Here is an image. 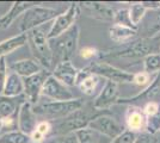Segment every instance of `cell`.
<instances>
[{"label":"cell","instance_id":"cell-1","mask_svg":"<svg viewBox=\"0 0 160 143\" xmlns=\"http://www.w3.org/2000/svg\"><path fill=\"white\" fill-rule=\"evenodd\" d=\"M151 54H160V36L154 38L138 37L118 48L102 50L97 60L104 62H110L112 60H143Z\"/></svg>","mask_w":160,"mask_h":143},{"label":"cell","instance_id":"cell-2","mask_svg":"<svg viewBox=\"0 0 160 143\" xmlns=\"http://www.w3.org/2000/svg\"><path fill=\"white\" fill-rule=\"evenodd\" d=\"M109 113V111L97 110L93 104H84L81 109L74 111L69 116L52 123V134L50 136H63L69 134H75L77 131L88 128L90 123L97 117ZM49 136V137H50Z\"/></svg>","mask_w":160,"mask_h":143},{"label":"cell","instance_id":"cell-3","mask_svg":"<svg viewBox=\"0 0 160 143\" xmlns=\"http://www.w3.org/2000/svg\"><path fill=\"white\" fill-rule=\"evenodd\" d=\"M79 36V25L75 24L59 37L49 40V45L52 50V70L62 62L72 60L78 50Z\"/></svg>","mask_w":160,"mask_h":143},{"label":"cell","instance_id":"cell-4","mask_svg":"<svg viewBox=\"0 0 160 143\" xmlns=\"http://www.w3.org/2000/svg\"><path fill=\"white\" fill-rule=\"evenodd\" d=\"M85 102H86L84 100V98H75L73 100H67V102L48 100L32 105V109L37 118L40 117L43 118V121L55 122L69 116L74 111L81 109Z\"/></svg>","mask_w":160,"mask_h":143},{"label":"cell","instance_id":"cell-5","mask_svg":"<svg viewBox=\"0 0 160 143\" xmlns=\"http://www.w3.org/2000/svg\"><path fill=\"white\" fill-rule=\"evenodd\" d=\"M48 31L49 29H46L43 25L27 32V37L33 60H36L44 69L52 72V50L48 40Z\"/></svg>","mask_w":160,"mask_h":143},{"label":"cell","instance_id":"cell-6","mask_svg":"<svg viewBox=\"0 0 160 143\" xmlns=\"http://www.w3.org/2000/svg\"><path fill=\"white\" fill-rule=\"evenodd\" d=\"M61 14L60 11L52 7L33 5L27 10L22 16V21L19 24L20 34H27L33 29L46 25L47 23H53V21Z\"/></svg>","mask_w":160,"mask_h":143},{"label":"cell","instance_id":"cell-7","mask_svg":"<svg viewBox=\"0 0 160 143\" xmlns=\"http://www.w3.org/2000/svg\"><path fill=\"white\" fill-rule=\"evenodd\" d=\"M85 68L87 70H90L91 73L100 76L103 80L112 81L117 85H120V83H133L134 73L118 68V67L113 66L112 63H109V62L94 60V61L90 62V64L86 66Z\"/></svg>","mask_w":160,"mask_h":143},{"label":"cell","instance_id":"cell-8","mask_svg":"<svg viewBox=\"0 0 160 143\" xmlns=\"http://www.w3.org/2000/svg\"><path fill=\"white\" fill-rule=\"evenodd\" d=\"M148 102H159L160 104V72L155 74L151 83L140 93L128 97V98H120L117 104L118 105H129V106H143Z\"/></svg>","mask_w":160,"mask_h":143},{"label":"cell","instance_id":"cell-9","mask_svg":"<svg viewBox=\"0 0 160 143\" xmlns=\"http://www.w3.org/2000/svg\"><path fill=\"white\" fill-rule=\"evenodd\" d=\"M80 16V6L79 2H72L69 7L65 12L56 17L50 24L49 31H48V40H52L55 37H59L60 35L66 32L71 27L77 24V19Z\"/></svg>","mask_w":160,"mask_h":143},{"label":"cell","instance_id":"cell-10","mask_svg":"<svg viewBox=\"0 0 160 143\" xmlns=\"http://www.w3.org/2000/svg\"><path fill=\"white\" fill-rule=\"evenodd\" d=\"M90 129L97 131L98 134L108 137L109 140H113L117 136H120L122 132H124L127 128L121 124L116 118L109 116V113L102 115L93 119L88 125Z\"/></svg>","mask_w":160,"mask_h":143},{"label":"cell","instance_id":"cell-11","mask_svg":"<svg viewBox=\"0 0 160 143\" xmlns=\"http://www.w3.org/2000/svg\"><path fill=\"white\" fill-rule=\"evenodd\" d=\"M50 75H52V72H49L47 69H43L37 74L31 75L29 78H23L24 97H25L27 102H29L32 105H36L40 102L43 86Z\"/></svg>","mask_w":160,"mask_h":143},{"label":"cell","instance_id":"cell-12","mask_svg":"<svg viewBox=\"0 0 160 143\" xmlns=\"http://www.w3.org/2000/svg\"><path fill=\"white\" fill-rule=\"evenodd\" d=\"M41 97L49 99L52 102H67L75 99L71 88L63 85L58 79H55L53 75H50L43 86Z\"/></svg>","mask_w":160,"mask_h":143},{"label":"cell","instance_id":"cell-13","mask_svg":"<svg viewBox=\"0 0 160 143\" xmlns=\"http://www.w3.org/2000/svg\"><path fill=\"white\" fill-rule=\"evenodd\" d=\"M138 37L154 38L160 34V7L157 10L147 11L140 24L138 25Z\"/></svg>","mask_w":160,"mask_h":143},{"label":"cell","instance_id":"cell-14","mask_svg":"<svg viewBox=\"0 0 160 143\" xmlns=\"http://www.w3.org/2000/svg\"><path fill=\"white\" fill-rule=\"evenodd\" d=\"M118 99H120L118 85L112 81H105L104 86L100 88L99 93L94 98L92 104L97 110L109 111L112 105L117 104Z\"/></svg>","mask_w":160,"mask_h":143},{"label":"cell","instance_id":"cell-15","mask_svg":"<svg viewBox=\"0 0 160 143\" xmlns=\"http://www.w3.org/2000/svg\"><path fill=\"white\" fill-rule=\"evenodd\" d=\"M80 8H84L86 13L97 21H112L115 17L116 10L113 7L109 6L104 2H92V1H86V2H79Z\"/></svg>","mask_w":160,"mask_h":143},{"label":"cell","instance_id":"cell-16","mask_svg":"<svg viewBox=\"0 0 160 143\" xmlns=\"http://www.w3.org/2000/svg\"><path fill=\"white\" fill-rule=\"evenodd\" d=\"M37 117L35 115L32 109V104L25 102L19 109L18 112V130L30 136L37 126Z\"/></svg>","mask_w":160,"mask_h":143},{"label":"cell","instance_id":"cell-17","mask_svg":"<svg viewBox=\"0 0 160 143\" xmlns=\"http://www.w3.org/2000/svg\"><path fill=\"white\" fill-rule=\"evenodd\" d=\"M100 81H102L100 76L91 73L86 68H82L79 70L75 87H78L85 95H93L99 87Z\"/></svg>","mask_w":160,"mask_h":143},{"label":"cell","instance_id":"cell-18","mask_svg":"<svg viewBox=\"0 0 160 143\" xmlns=\"http://www.w3.org/2000/svg\"><path fill=\"white\" fill-rule=\"evenodd\" d=\"M80 69L75 68L72 61L62 62L52 70V75L68 87H75L77 78Z\"/></svg>","mask_w":160,"mask_h":143},{"label":"cell","instance_id":"cell-19","mask_svg":"<svg viewBox=\"0 0 160 143\" xmlns=\"http://www.w3.org/2000/svg\"><path fill=\"white\" fill-rule=\"evenodd\" d=\"M126 126L127 130H130L135 134L146 132L147 128V116L142 111V107L130 106L126 115Z\"/></svg>","mask_w":160,"mask_h":143},{"label":"cell","instance_id":"cell-20","mask_svg":"<svg viewBox=\"0 0 160 143\" xmlns=\"http://www.w3.org/2000/svg\"><path fill=\"white\" fill-rule=\"evenodd\" d=\"M8 69L19 75L20 78H29L31 75H35L43 70V67L41 66L38 62L33 59H24L19 61H14L8 64Z\"/></svg>","mask_w":160,"mask_h":143},{"label":"cell","instance_id":"cell-21","mask_svg":"<svg viewBox=\"0 0 160 143\" xmlns=\"http://www.w3.org/2000/svg\"><path fill=\"white\" fill-rule=\"evenodd\" d=\"M33 5H36V2L14 1L13 4H12V6H11V8L8 10V12L0 17V29H2V30L8 29L20 14H23L27 10H29L30 7H32Z\"/></svg>","mask_w":160,"mask_h":143},{"label":"cell","instance_id":"cell-22","mask_svg":"<svg viewBox=\"0 0 160 143\" xmlns=\"http://www.w3.org/2000/svg\"><path fill=\"white\" fill-rule=\"evenodd\" d=\"M27 102L24 95L17 98H10L4 94H0V119L11 117L19 112L20 106Z\"/></svg>","mask_w":160,"mask_h":143},{"label":"cell","instance_id":"cell-23","mask_svg":"<svg viewBox=\"0 0 160 143\" xmlns=\"http://www.w3.org/2000/svg\"><path fill=\"white\" fill-rule=\"evenodd\" d=\"M109 36L111 41L123 45L138 38V31L130 27L123 26V25L112 24L109 29Z\"/></svg>","mask_w":160,"mask_h":143},{"label":"cell","instance_id":"cell-24","mask_svg":"<svg viewBox=\"0 0 160 143\" xmlns=\"http://www.w3.org/2000/svg\"><path fill=\"white\" fill-rule=\"evenodd\" d=\"M2 94L6 95V97H10V98H17V97H20V95H24L23 78H20L19 75L11 72L7 76Z\"/></svg>","mask_w":160,"mask_h":143},{"label":"cell","instance_id":"cell-25","mask_svg":"<svg viewBox=\"0 0 160 143\" xmlns=\"http://www.w3.org/2000/svg\"><path fill=\"white\" fill-rule=\"evenodd\" d=\"M28 44L27 34H19L5 41L0 42V57H6V55L11 54L12 51L24 47Z\"/></svg>","mask_w":160,"mask_h":143},{"label":"cell","instance_id":"cell-26","mask_svg":"<svg viewBox=\"0 0 160 143\" xmlns=\"http://www.w3.org/2000/svg\"><path fill=\"white\" fill-rule=\"evenodd\" d=\"M75 136L78 138L79 143H110L111 141L108 137L100 135L97 131L90 129V128L77 131Z\"/></svg>","mask_w":160,"mask_h":143},{"label":"cell","instance_id":"cell-27","mask_svg":"<svg viewBox=\"0 0 160 143\" xmlns=\"http://www.w3.org/2000/svg\"><path fill=\"white\" fill-rule=\"evenodd\" d=\"M0 143H31L30 136L23 134L19 130L2 132L0 136Z\"/></svg>","mask_w":160,"mask_h":143},{"label":"cell","instance_id":"cell-28","mask_svg":"<svg viewBox=\"0 0 160 143\" xmlns=\"http://www.w3.org/2000/svg\"><path fill=\"white\" fill-rule=\"evenodd\" d=\"M143 72L147 74H158L160 72V54H151L143 59Z\"/></svg>","mask_w":160,"mask_h":143},{"label":"cell","instance_id":"cell-29","mask_svg":"<svg viewBox=\"0 0 160 143\" xmlns=\"http://www.w3.org/2000/svg\"><path fill=\"white\" fill-rule=\"evenodd\" d=\"M113 24L123 25V26H127V27H130V29H134V30H138V27L134 25L132 19H130L129 8H120V10H116L115 17H113Z\"/></svg>","mask_w":160,"mask_h":143},{"label":"cell","instance_id":"cell-30","mask_svg":"<svg viewBox=\"0 0 160 143\" xmlns=\"http://www.w3.org/2000/svg\"><path fill=\"white\" fill-rule=\"evenodd\" d=\"M147 10L143 7V5L141 2L138 4H133L129 7V14H130V19L133 21V24L138 27V25L140 24V21H142V18L145 17Z\"/></svg>","mask_w":160,"mask_h":143},{"label":"cell","instance_id":"cell-31","mask_svg":"<svg viewBox=\"0 0 160 143\" xmlns=\"http://www.w3.org/2000/svg\"><path fill=\"white\" fill-rule=\"evenodd\" d=\"M146 132L157 135L160 132V109L158 112L151 117H147V128Z\"/></svg>","mask_w":160,"mask_h":143},{"label":"cell","instance_id":"cell-32","mask_svg":"<svg viewBox=\"0 0 160 143\" xmlns=\"http://www.w3.org/2000/svg\"><path fill=\"white\" fill-rule=\"evenodd\" d=\"M44 143H79L75 134L63 135V136H50L44 141Z\"/></svg>","mask_w":160,"mask_h":143},{"label":"cell","instance_id":"cell-33","mask_svg":"<svg viewBox=\"0 0 160 143\" xmlns=\"http://www.w3.org/2000/svg\"><path fill=\"white\" fill-rule=\"evenodd\" d=\"M7 70H8V64L6 62V57H0V94H2L7 76H8Z\"/></svg>","mask_w":160,"mask_h":143},{"label":"cell","instance_id":"cell-34","mask_svg":"<svg viewBox=\"0 0 160 143\" xmlns=\"http://www.w3.org/2000/svg\"><path fill=\"white\" fill-rule=\"evenodd\" d=\"M133 83L139 86V87H145L151 83V75L147 74L146 72H140V73H134Z\"/></svg>","mask_w":160,"mask_h":143},{"label":"cell","instance_id":"cell-35","mask_svg":"<svg viewBox=\"0 0 160 143\" xmlns=\"http://www.w3.org/2000/svg\"><path fill=\"white\" fill-rule=\"evenodd\" d=\"M138 134H135L130 130H126L124 132H122L120 136H117L116 138H113L110 141V143H134V141L136 140Z\"/></svg>","mask_w":160,"mask_h":143},{"label":"cell","instance_id":"cell-36","mask_svg":"<svg viewBox=\"0 0 160 143\" xmlns=\"http://www.w3.org/2000/svg\"><path fill=\"white\" fill-rule=\"evenodd\" d=\"M98 54H99V51L93 47H84L82 49H80V51H79V55L81 59L87 60V61H91V62L94 61V60H97Z\"/></svg>","mask_w":160,"mask_h":143},{"label":"cell","instance_id":"cell-37","mask_svg":"<svg viewBox=\"0 0 160 143\" xmlns=\"http://www.w3.org/2000/svg\"><path fill=\"white\" fill-rule=\"evenodd\" d=\"M36 131L40 132L42 136L48 138V137L50 136V134H52V123L48 122V121H40V122L37 123Z\"/></svg>","mask_w":160,"mask_h":143},{"label":"cell","instance_id":"cell-38","mask_svg":"<svg viewBox=\"0 0 160 143\" xmlns=\"http://www.w3.org/2000/svg\"><path fill=\"white\" fill-rule=\"evenodd\" d=\"M134 143H159V138L157 135H152L148 132L139 134Z\"/></svg>","mask_w":160,"mask_h":143},{"label":"cell","instance_id":"cell-39","mask_svg":"<svg viewBox=\"0 0 160 143\" xmlns=\"http://www.w3.org/2000/svg\"><path fill=\"white\" fill-rule=\"evenodd\" d=\"M159 109H160L159 102H148V104L142 106V111L145 112V115L147 117H151L153 116V115H155Z\"/></svg>","mask_w":160,"mask_h":143},{"label":"cell","instance_id":"cell-40","mask_svg":"<svg viewBox=\"0 0 160 143\" xmlns=\"http://www.w3.org/2000/svg\"><path fill=\"white\" fill-rule=\"evenodd\" d=\"M0 136H1V123H0Z\"/></svg>","mask_w":160,"mask_h":143},{"label":"cell","instance_id":"cell-41","mask_svg":"<svg viewBox=\"0 0 160 143\" xmlns=\"http://www.w3.org/2000/svg\"><path fill=\"white\" fill-rule=\"evenodd\" d=\"M159 135H160V132H159Z\"/></svg>","mask_w":160,"mask_h":143},{"label":"cell","instance_id":"cell-42","mask_svg":"<svg viewBox=\"0 0 160 143\" xmlns=\"http://www.w3.org/2000/svg\"><path fill=\"white\" fill-rule=\"evenodd\" d=\"M0 17H1V16H0Z\"/></svg>","mask_w":160,"mask_h":143}]
</instances>
